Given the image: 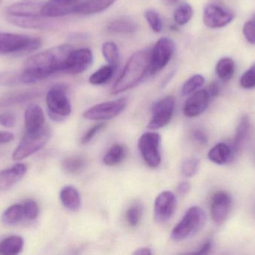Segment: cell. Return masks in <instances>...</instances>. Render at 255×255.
Masks as SVG:
<instances>
[{
  "instance_id": "cell-1",
  "label": "cell",
  "mask_w": 255,
  "mask_h": 255,
  "mask_svg": "<svg viewBox=\"0 0 255 255\" xmlns=\"http://www.w3.org/2000/svg\"><path fill=\"white\" fill-rule=\"evenodd\" d=\"M73 48L63 44L46 49L28 58L20 73L22 84H32L58 72H64L66 61Z\"/></svg>"
},
{
  "instance_id": "cell-2",
  "label": "cell",
  "mask_w": 255,
  "mask_h": 255,
  "mask_svg": "<svg viewBox=\"0 0 255 255\" xmlns=\"http://www.w3.org/2000/svg\"><path fill=\"white\" fill-rule=\"evenodd\" d=\"M150 52L139 50L127 61L122 73L112 87V94H117L137 85L149 71Z\"/></svg>"
},
{
  "instance_id": "cell-3",
  "label": "cell",
  "mask_w": 255,
  "mask_h": 255,
  "mask_svg": "<svg viewBox=\"0 0 255 255\" xmlns=\"http://www.w3.org/2000/svg\"><path fill=\"white\" fill-rule=\"evenodd\" d=\"M205 222L206 215L203 210L199 206L191 207L172 229L171 239L175 242H181L192 238L203 229Z\"/></svg>"
},
{
  "instance_id": "cell-4",
  "label": "cell",
  "mask_w": 255,
  "mask_h": 255,
  "mask_svg": "<svg viewBox=\"0 0 255 255\" xmlns=\"http://www.w3.org/2000/svg\"><path fill=\"white\" fill-rule=\"evenodd\" d=\"M50 137V130L47 126L33 132H26L22 140L13 151L12 159L19 161L32 155L46 145Z\"/></svg>"
},
{
  "instance_id": "cell-5",
  "label": "cell",
  "mask_w": 255,
  "mask_h": 255,
  "mask_svg": "<svg viewBox=\"0 0 255 255\" xmlns=\"http://www.w3.org/2000/svg\"><path fill=\"white\" fill-rule=\"evenodd\" d=\"M41 45L39 37L14 33H0V53L16 54L35 50Z\"/></svg>"
},
{
  "instance_id": "cell-6",
  "label": "cell",
  "mask_w": 255,
  "mask_h": 255,
  "mask_svg": "<svg viewBox=\"0 0 255 255\" xmlns=\"http://www.w3.org/2000/svg\"><path fill=\"white\" fill-rule=\"evenodd\" d=\"M46 102L48 114L52 121L61 122L71 113V103L63 85L51 88L46 94Z\"/></svg>"
},
{
  "instance_id": "cell-7",
  "label": "cell",
  "mask_w": 255,
  "mask_h": 255,
  "mask_svg": "<svg viewBox=\"0 0 255 255\" xmlns=\"http://www.w3.org/2000/svg\"><path fill=\"white\" fill-rule=\"evenodd\" d=\"M161 137L154 132L143 133L138 141L139 152L147 166L151 169H156L161 163L160 154Z\"/></svg>"
},
{
  "instance_id": "cell-8",
  "label": "cell",
  "mask_w": 255,
  "mask_h": 255,
  "mask_svg": "<svg viewBox=\"0 0 255 255\" xmlns=\"http://www.w3.org/2000/svg\"><path fill=\"white\" fill-rule=\"evenodd\" d=\"M175 50V44L171 39L162 37L154 44L150 52L149 73L151 75L163 70L170 61Z\"/></svg>"
},
{
  "instance_id": "cell-9",
  "label": "cell",
  "mask_w": 255,
  "mask_h": 255,
  "mask_svg": "<svg viewBox=\"0 0 255 255\" xmlns=\"http://www.w3.org/2000/svg\"><path fill=\"white\" fill-rule=\"evenodd\" d=\"M127 105V100L125 98L104 102L87 109L83 115L85 118L91 121H106L122 113Z\"/></svg>"
},
{
  "instance_id": "cell-10",
  "label": "cell",
  "mask_w": 255,
  "mask_h": 255,
  "mask_svg": "<svg viewBox=\"0 0 255 255\" xmlns=\"http://www.w3.org/2000/svg\"><path fill=\"white\" fill-rule=\"evenodd\" d=\"M175 107V98L167 96L154 103L151 109V116L148 124L150 130L163 128L170 122Z\"/></svg>"
},
{
  "instance_id": "cell-11",
  "label": "cell",
  "mask_w": 255,
  "mask_h": 255,
  "mask_svg": "<svg viewBox=\"0 0 255 255\" xmlns=\"http://www.w3.org/2000/svg\"><path fill=\"white\" fill-rule=\"evenodd\" d=\"M177 199L172 192L163 191L160 193L154 201V220L158 223L169 221L176 209Z\"/></svg>"
},
{
  "instance_id": "cell-12",
  "label": "cell",
  "mask_w": 255,
  "mask_h": 255,
  "mask_svg": "<svg viewBox=\"0 0 255 255\" xmlns=\"http://www.w3.org/2000/svg\"><path fill=\"white\" fill-rule=\"evenodd\" d=\"M93 60L94 55L89 48L73 49L66 61L64 72L70 74L83 73L91 67Z\"/></svg>"
},
{
  "instance_id": "cell-13",
  "label": "cell",
  "mask_w": 255,
  "mask_h": 255,
  "mask_svg": "<svg viewBox=\"0 0 255 255\" xmlns=\"http://www.w3.org/2000/svg\"><path fill=\"white\" fill-rule=\"evenodd\" d=\"M235 14L217 4H208L204 10L203 21L211 28H220L233 21Z\"/></svg>"
},
{
  "instance_id": "cell-14",
  "label": "cell",
  "mask_w": 255,
  "mask_h": 255,
  "mask_svg": "<svg viewBox=\"0 0 255 255\" xmlns=\"http://www.w3.org/2000/svg\"><path fill=\"white\" fill-rule=\"evenodd\" d=\"M85 0H49L43 3L41 13L49 18H56L76 13Z\"/></svg>"
},
{
  "instance_id": "cell-15",
  "label": "cell",
  "mask_w": 255,
  "mask_h": 255,
  "mask_svg": "<svg viewBox=\"0 0 255 255\" xmlns=\"http://www.w3.org/2000/svg\"><path fill=\"white\" fill-rule=\"evenodd\" d=\"M232 200L230 195L225 191H218L211 199V211L216 224L223 225L229 217L232 209Z\"/></svg>"
},
{
  "instance_id": "cell-16",
  "label": "cell",
  "mask_w": 255,
  "mask_h": 255,
  "mask_svg": "<svg viewBox=\"0 0 255 255\" xmlns=\"http://www.w3.org/2000/svg\"><path fill=\"white\" fill-rule=\"evenodd\" d=\"M6 20L13 25L20 28L31 29H47L53 26L54 23L51 18L46 17L42 14L15 15L5 14Z\"/></svg>"
},
{
  "instance_id": "cell-17",
  "label": "cell",
  "mask_w": 255,
  "mask_h": 255,
  "mask_svg": "<svg viewBox=\"0 0 255 255\" xmlns=\"http://www.w3.org/2000/svg\"><path fill=\"white\" fill-rule=\"evenodd\" d=\"M211 95L208 90L195 91L185 102L184 114L188 118H196L202 115L209 105Z\"/></svg>"
},
{
  "instance_id": "cell-18",
  "label": "cell",
  "mask_w": 255,
  "mask_h": 255,
  "mask_svg": "<svg viewBox=\"0 0 255 255\" xmlns=\"http://www.w3.org/2000/svg\"><path fill=\"white\" fill-rule=\"evenodd\" d=\"M27 172L23 163H16L12 167L0 172V191H7L17 184Z\"/></svg>"
},
{
  "instance_id": "cell-19",
  "label": "cell",
  "mask_w": 255,
  "mask_h": 255,
  "mask_svg": "<svg viewBox=\"0 0 255 255\" xmlns=\"http://www.w3.org/2000/svg\"><path fill=\"white\" fill-rule=\"evenodd\" d=\"M45 115L41 108L36 104H31L25 111V127L26 132H33L44 126Z\"/></svg>"
},
{
  "instance_id": "cell-20",
  "label": "cell",
  "mask_w": 255,
  "mask_h": 255,
  "mask_svg": "<svg viewBox=\"0 0 255 255\" xmlns=\"http://www.w3.org/2000/svg\"><path fill=\"white\" fill-rule=\"evenodd\" d=\"M60 199L64 208L72 212H76L81 208L82 199L76 187L66 186L60 192Z\"/></svg>"
},
{
  "instance_id": "cell-21",
  "label": "cell",
  "mask_w": 255,
  "mask_h": 255,
  "mask_svg": "<svg viewBox=\"0 0 255 255\" xmlns=\"http://www.w3.org/2000/svg\"><path fill=\"white\" fill-rule=\"evenodd\" d=\"M43 3L33 1H22L10 4L6 8L5 14L22 16V15L42 14Z\"/></svg>"
},
{
  "instance_id": "cell-22",
  "label": "cell",
  "mask_w": 255,
  "mask_h": 255,
  "mask_svg": "<svg viewBox=\"0 0 255 255\" xmlns=\"http://www.w3.org/2000/svg\"><path fill=\"white\" fill-rule=\"evenodd\" d=\"M250 128H251V121H250V117L244 115L240 120L239 124L237 127L236 133H235L233 145H232L234 154L239 152L244 146L250 134Z\"/></svg>"
},
{
  "instance_id": "cell-23",
  "label": "cell",
  "mask_w": 255,
  "mask_h": 255,
  "mask_svg": "<svg viewBox=\"0 0 255 255\" xmlns=\"http://www.w3.org/2000/svg\"><path fill=\"white\" fill-rule=\"evenodd\" d=\"M233 155L232 148L227 144L219 143L210 150L208 157L212 163L221 166L230 162Z\"/></svg>"
},
{
  "instance_id": "cell-24",
  "label": "cell",
  "mask_w": 255,
  "mask_h": 255,
  "mask_svg": "<svg viewBox=\"0 0 255 255\" xmlns=\"http://www.w3.org/2000/svg\"><path fill=\"white\" fill-rule=\"evenodd\" d=\"M37 91L28 90V91H16L9 93L0 97V107L13 106L32 100L38 95Z\"/></svg>"
},
{
  "instance_id": "cell-25",
  "label": "cell",
  "mask_w": 255,
  "mask_h": 255,
  "mask_svg": "<svg viewBox=\"0 0 255 255\" xmlns=\"http://www.w3.org/2000/svg\"><path fill=\"white\" fill-rule=\"evenodd\" d=\"M118 0H88L80 4L76 13L79 14L90 15L100 13L109 8Z\"/></svg>"
},
{
  "instance_id": "cell-26",
  "label": "cell",
  "mask_w": 255,
  "mask_h": 255,
  "mask_svg": "<svg viewBox=\"0 0 255 255\" xmlns=\"http://www.w3.org/2000/svg\"><path fill=\"white\" fill-rule=\"evenodd\" d=\"M24 241L19 236H10L0 243V254L15 255L19 254L23 248Z\"/></svg>"
},
{
  "instance_id": "cell-27",
  "label": "cell",
  "mask_w": 255,
  "mask_h": 255,
  "mask_svg": "<svg viewBox=\"0 0 255 255\" xmlns=\"http://www.w3.org/2000/svg\"><path fill=\"white\" fill-rule=\"evenodd\" d=\"M25 219L22 203L15 204L7 208L3 213L1 221L6 226H13Z\"/></svg>"
},
{
  "instance_id": "cell-28",
  "label": "cell",
  "mask_w": 255,
  "mask_h": 255,
  "mask_svg": "<svg viewBox=\"0 0 255 255\" xmlns=\"http://www.w3.org/2000/svg\"><path fill=\"white\" fill-rule=\"evenodd\" d=\"M109 31L121 34H130L137 30L138 25L135 21L128 18H118L111 21L108 25Z\"/></svg>"
},
{
  "instance_id": "cell-29",
  "label": "cell",
  "mask_w": 255,
  "mask_h": 255,
  "mask_svg": "<svg viewBox=\"0 0 255 255\" xmlns=\"http://www.w3.org/2000/svg\"><path fill=\"white\" fill-rule=\"evenodd\" d=\"M127 148L121 144H115L109 148L103 158V163L108 166H115L120 164L125 159Z\"/></svg>"
},
{
  "instance_id": "cell-30",
  "label": "cell",
  "mask_w": 255,
  "mask_h": 255,
  "mask_svg": "<svg viewBox=\"0 0 255 255\" xmlns=\"http://www.w3.org/2000/svg\"><path fill=\"white\" fill-rule=\"evenodd\" d=\"M235 61L229 57L221 58L216 66V73L221 80L224 82L230 80L235 72Z\"/></svg>"
},
{
  "instance_id": "cell-31",
  "label": "cell",
  "mask_w": 255,
  "mask_h": 255,
  "mask_svg": "<svg viewBox=\"0 0 255 255\" xmlns=\"http://www.w3.org/2000/svg\"><path fill=\"white\" fill-rule=\"evenodd\" d=\"M63 169L72 175L80 173L86 166V160L82 156H70L63 160Z\"/></svg>"
},
{
  "instance_id": "cell-32",
  "label": "cell",
  "mask_w": 255,
  "mask_h": 255,
  "mask_svg": "<svg viewBox=\"0 0 255 255\" xmlns=\"http://www.w3.org/2000/svg\"><path fill=\"white\" fill-rule=\"evenodd\" d=\"M103 54L109 65L112 66L115 70L118 68L120 64V52L116 43L114 42H106L103 45Z\"/></svg>"
},
{
  "instance_id": "cell-33",
  "label": "cell",
  "mask_w": 255,
  "mask_h": 255,
  "mask_svg": "<svg viewBox=\"0 0 255 255\" xmlns=\"http://www.w3.org/2000/svg\"><path fill=\"white\" fill-rule=\"evenodd\" d=\"M115 71V69L109 64L103 66L90 76V83L94 85H100L106 83L112 77Z\"/></svg>"
},
{
  "instance_id": "cell-34",
  "label": "cell",
  "mask_w": 255,
  "mask_h": 255,
  "mask_svg": "<svg viewBox=\"0 0 255 255\" xmlns=\"http://www.w3.org/2000/svg\"><path fill=\"white\" fill-rule=\"evenodd\" d=\"M205 79L202 75L196 74L189 78L181 88V94L183 96L189 95L197 91L205 84Z\"/></svg>"
},
{
  "instance_id": "cell-35",
  "label": "cell",
  "mask_w": 255,
  "mask_h": 255,
  "mask_svg": "<svg viewBox=\"0 0 255 255\" xmlns=\"http://www.w3.org/2000/svg\"><path fill=\"white\" fill-rule=\"evenodd\" d=\"M193 10L190 4L187 3L181 4L174 12V19L178 25H185L193 16Z\"/></svg>"
},
{
  "instance_id": "cell-36",
  "label": "cell",
  "mask_w": 255,
  "mask_h": 255,
  "mask_svg": "<svg viewBox=\"0 0 255 255\" xmlns=\"http://www.w3.org/2000/svg\"><path fill=\"white\" fill-rule=\"evenodd\" d=\"M199 160L195 157H190L181 164V173L186 178H192L197 173L199 169Z\"/></svg>"
},
{
  "instance_id": "cell-37",
  "label": "cell",
  "mask_w": 255,
  "mask_h": 255,
  "mask_svg": "<svg viewBox=\"0 0 255 255\" xmlns=\"http://www.w3.org/2000/svg\"><path fill=\"white\" fill-rule=\"evenodd\" d=\"M22 84L20 73L16 72H4L0 73L1 86H14Z\"/></svg>"
},
{
  "instance_id": "cell-38",
  "label": "cell",
  "mask_w": 255,
  "mask_h": 255,
  "mask_svg": "<svg viewBox=\"0 0 255 255\" xmlns=\"http://www.w3.org/2000/svg\"><path fill=\"white\" fill-rule=\"evenodd\" d=\"M24 216L27 220H34L38 216L39 210L37 203L31 199H26L22 202Z\"/></svg>"
},
{
  "instance_id": "cell-39",
  "label": "cell",
  "mask_w": 255,
  "mask_h": 255,
  "mask_svg": "<svg viewBox=\"0 0 255 255\" xmlns=\"http://www.w3.org/2000/svg\"><path fill=\"white\" fill-rule=\"evenodd\" d=\"M145 17L152 30H154L155 32L161 31L163 28V22H162L161 18L155 10L151 9L147 10L145 12Z\"/></svg>"
},
{
  "instance_id": "cell-40",
  "label": "cell",
  "mask_w": 255,
  "mask_h": 255,
  "mask_svg": "<svg viewBox=\"0 0 255 255\" xmlns=\"http://www.w3.org/2000/svg\"><path fill=\"white\" fill-rule=\"evenodd\" d=\"M240 84L245 89L255 88V62L242 75Z\"/></svg>"
},
{
  "instance_id": "cell-41",
  "label": "cell",
  "mask_w": 255,
  "mask_h": 255,
  "mask_svg": "<svg viewBox=\"0 0 255 255\" xmlns=\"http://www.w3.org/2000/svg\"><path fill=\"white\" fill-rule=\"evenodd\" d=\"M243 33L249 43L255 44V16L244 23Z\"/></svg>"
},
{
  "instance_id": "cell-42",
  "label": "cell",
  "mask_w": 255,
  "mask_h": 255,
  "mask_svg": "<svg viewBox=\"0 0 255 255\" xmlns=\"http://www.w3.org/2000/svg\"><path fill=\"white\" fill-rule=\"evenodd\" d=\"M141 217V211L138 207H131L127 212V220L130 226H136L139 223Z\"/></svg>"
},
{
  "instance_id": "cell-43",
  "label": "cell",
  "mask_w": 255,
  "mask_h": 255,
  "mask_svg": "<svg viewBox=\"0 0 255 255\" xmlns=\"http://www.w3.org/2000/svg\"><path fill=\"white\" fill-rule=\"evenodd\" d=\"M106 124L104 123H100V124H96L94 127H91L82 137V140H81V143L82 145H86V144L89 143L94 137L97 133L103 130Z\"/></svg>"
},
{
  "instance_id": "cell-44",
  "label": "cell",
  "mask_w": 255,
  "mask_h": 255,
  "mask_svg": "<svg viewBox=\"0 0 255 255\" xmlns=\"http://www.w3.org/2000/svg\"><path fill=\"white\" fill-rule=\"evenodd\" d=\"M16 124V116L11 112L0 114V125L5 128H12Z\"/></svg>"
},
{
  "instance_id": "cell-45",
  "label": "cell",
  "mask_w": 255,
  "mask_h": 255,
  "mask_svg": "<svg viewBox=\"0 0 255 255\" xmlns=\"http://www.w3.org/2000/svg\"><path fill=\"white\" fill-rule=\"evenodd\" d=\"M190 189H191V186H190V183L187 181H183V182L180 183L179 185L178 186L177 191L180 196H185V195L188 194Z\"/></svg>"
},
{
  "instance_id": "cell-46",
  "label": "cell",
  "mask_w": 255,
  "mask_h": 255,
  "mask_svg": "<svg viewBox=\"0 0 255 255\" xmlns=\"http://www.w3.org/2000/svg\"><path fill=\"white\" fill-rule=\"evenodd\" d=\"M193 137H194L195 140L201 145H205L208 142V137H207L206 134L201 130L195 131L193 133Z\"/></svg>"
},
{
  "instance_id": "cell-47",
  "label": "cell",
  "mask_w": 255,
  "mask_h": 255,
  "mask_svg": "<svg viewBox=\"0 0 255 255\" xmlns=\"http://www.w3.org/2000/svg\"><path fill=\"white\" fill-rule=\"evenodd\" d=\"M14 139L13 133L10 132H0V145L1 144L8 143Z\"/></svg>"
},
{
  "instance_id": "cell-48",
  "label": "cell",
  "mask_w": 255,
  "mask_h": 255,
  "mask_svg": "<svg viewBox=\"0 0 255 255\" xmlns=\"http://www.w3.org/2000/svg\"><path fill=\"white\" fill-rule=\"evenodd\" d=\"M212 249V242L211 241H206L200 249L195 254L198 255H206L208 254Z\"/></svg>"
},
{
  "instance_id": "cell-49",
  "label": "cell",
  "mask_w": 255,
  "mask_h": 255,
  "mask_svg": "<svg viewBox=\"0 0 255 255\" xmlns=\"http://www.w3.org/2000/svg\"><path fill=\"white\" fill-rule=\"evenodd\" d=\"M135 255H152L151 249L148 247H142V248L138 249L134 253H133Z\"/></svg>"
},
{
  "instance_id": "cell-50",
  "label": "cell",
  "mask_w": 255,
  "mask_h": 255,
  "mask_svg": "<svg viewBox=\"0 0 255 255\" xmlns=\"http://www.w3.org/2000/svg\"><path fill=\"white\" fill-rule=\"evenodd\" d=\"M219 86L217 84L214 83L210 86L209 89L208 90L209 92L211 97H214V96L217 95L219 93Z\"/></svg>"
},
{
  "instance_id": "cell-51",
  "label": "cell",
  "mask_w": 255,
  "mask_h": 255,
  "mask_svg": "<svg viewBox=\"0 0 255 255\" xmlns=\"http://www.w3.org/2000/svg\"><path fill=\"white\" fill-rule=\"evenodd\" d=\"M163 2L166 3V4H173L175 3H176L177 1H179V0H162Z\"/></svg>"
},
{
  "instance_id": "cell-52",
  "label": "cell",
  "mask_w": 255,
  "mask_h": 255,
  "mask_svg": "<svg viewBox=\"0 0 255 255\" xmlns=\"http://www.w3.org/2000/svg\"><path fill=\"white\" fill-rule=\"evenodd\" d=\"M26 1H32V0H26Z\"/></svg>"
}]
</instances>
